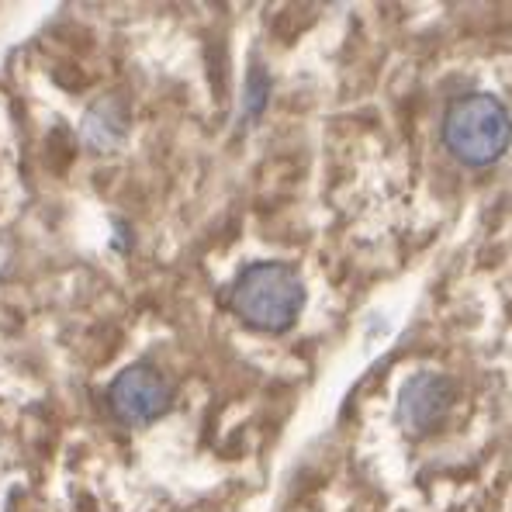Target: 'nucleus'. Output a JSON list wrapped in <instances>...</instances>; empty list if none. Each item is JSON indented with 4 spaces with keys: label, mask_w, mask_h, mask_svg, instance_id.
I'll return each instance as SVG.
<instances>
[{
    "label": "nucleus",
    "mask_w": 512,
    "mask_h": 512,
    "mask_svg": "<svg viewBox=\"0 0 512 512\" xmlns=\"http://www.w3.org/2000/svg\"><path fill=\"white\" fill-rule=\"evenodd\" d=\"M229 308L260 333H284L305 308V281L291 263L260 260L239 270L229 288Z\"/></svg>",
    "instance_id": "1"
},
{
    "label": "nucleus",
    "mask_w": 512,
    "mask_h": 512,
    "mask_svg": "<svg viewBox=\"0 0 512 512\" xmlns=\"http://www.w3.org/2000/svg\"><path fill=\"white\" fill-rule=\"evenodd\" d=\"M443 142L468 167H492L512 142V115L492 94H464L447 108Z\"/></svg>",
    "instance_id": "2"
},
{
    "label": "nucleus",
    "mask_w": 512,
    "mask_h": 512,
    "mask_svg": "<svg viewBox=\"0 0 512 512\" xmlns=\"http://www.w3.org/2000/svg\"><path fill=\"white\" fill-rule=\"evenodd\" d=\"M170 384L153 364H132L111 381L108 405L125 426H146L170 409Z\"/></svg>",
    "instance_id": "3"
},
{
    "label": "nucleus",
    "mask_w": 512,
    "mask_h": 512,
    "mask_svg": "<svg viewBox=\"0 0 512 512\" xmlns=\"http://www.w3.org/2000/svg\"><path fill=\"white\" fill-rule=\"evenodd\" d=\"M454 381L443 374H416L402 384L398 391V426L412 436H423L433 426H440L447 419L450 405H454Z\"/></svg>",
    "instance_id": "4"
}]
</instances>
